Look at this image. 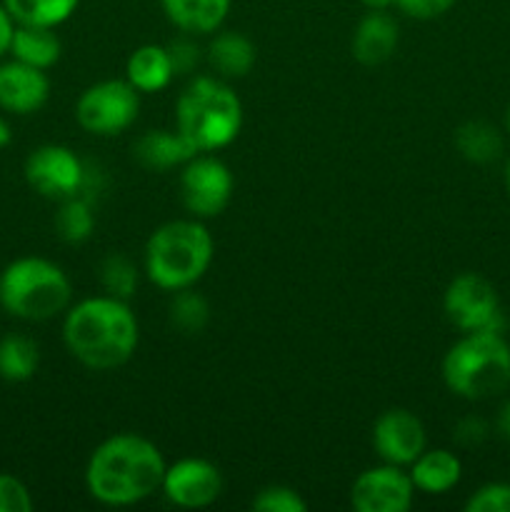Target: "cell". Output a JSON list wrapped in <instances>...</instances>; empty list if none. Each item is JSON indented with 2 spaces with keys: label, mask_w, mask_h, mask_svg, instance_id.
<instances>
[{
  "label": "cell",
  "mask_w": 510,
  "mask_h": 512,
  "mask_svg": "<svg viewBox=\"0 0 510 512\" xmlns=\"http://www.w3.org/2000/svg\"><path fill=\"white\" fill-rule=\"evenodd\" d=\"M165 468L163 453L153 440L138 433H118L90 453L85 488L100 505L128 508L158 493Z\"/></svg>",
  "instance_id": "1"
},
{
  "label": "cell",
  "mask_w": 510,
  "mask_h": 512,
  "mask_svg": "<svg viewBox=\"0 0 510 512\" xmlns=\"http://www.w3.org/2000/svg\"><path fill=\"white\" fill-rule=\"evenodd\" d=\"M138 318L128 300L95 295L70 305L63 318V343L80 365L90 370H115L138 348Z\"/></svg>",
  "instance_id": "2"
},
{
  "label": "cell",
  "mask_w": 510,
  "mask_h": 512,
  "mask_svg": "<svg viewBox=\"0 0 510 512\" xmlns=\"http://www.w3.org/2000/svg\"><path fill=\"white\" fill-rule=\"evenodd\" d=\"M243 103L218 75H198L175 103V130L195 153H215L238 138Z\"/></svg>",
  "instance_id": "3"
},
{
  "label": "cell",
  "mask_w": 510,
  "mask_h": 512,
  "mask_svg": "<svg viewBox=\"0 0 510 512\" xmlns=\"http://www.w3.org/2000/svg\"><path fill=\"white\" fill-rule=\"evenodd\" d=\"M213 255V235L203 220H170L155 228L145 243L143 270L155 288L178 293L193 288L208 273Z\"/></svg>",
  "instance_id": "4"
},
{
  "label": "cell",
  "mask_w": 510,
  "mask_h": 512,
  "mask_svg": "<svg viewBox=\"0 0 510 512\" xmlns=\"http://www.w3.org/2000/svg\"><path fill=\"white\" fill-rule=\"evenodd\" d=\"M73 305V285L58 263L38 255L13 260L0 273V308L13 318L43 323Z\"/></svg>",
  "instance_id": "5"
},
{
  "label": "cell",
  "mask_w": 510,
  "mask_h": 512,
  "mask_svg": "<svg viewBox=\"0 0 510 512\" xmlns=\"http://www.w3.org/2000/svg\"><path fill=\"white\" fill-rule=\"evenodd\" d=\"M443 383L458 398L485 400L510 385V345L498 330L463 333L445 353Z\"/></svg>",
  "instance_id": "6"
},
{
  "label": "cell",
  "mask_w": 510,
  "mask_h": 512,
  "mask_svg": "<svg viewBox=\"0 0 510 512\" xmlns=\"http://www.w3.org/2000/svg\"><path fill=\"white\" fill-rule=\"evenodd\" d=\"M140 113V93L128 80H100L80 93L75 120L90 135L110 138L135 123Z\"/></svg>",
  "instance_id": "7"
},
{
  "label": "cell",
  "mask_w": 510,
  "mask_h": 512,
  "mask_svg": "<svg viewBox=\"0 0 510 512\" xmlns=\"http://www.w3.org/2000/svg\"><path fill=\"white\" fill-rule=\"evenodd\" d=\"M235 180L223 160L198 153L180 168V200L193 218H218L233 198Z\"/></svg>",
  "instance_id": "8"
},
{
  "label": "cell",
  "mask_w": 510,
  "mask_h": 512,
  "mask_svg": "<svg viewBox=\"0 0 510 512\" xmlns=\"http://www.w3.org/2000/svg\"><path fill=\"white\" fill-rule=\"evenodd\" d=\"M445 318L463 333L475 330H498L503 325L500 318V300L493 283L478 273H463L450 280L443 295Z\"/></svg>",
  "instance_id": "9"
},
{
  "label": "cell",
  "mask_w": 510,
  "mask_h": 512,
  "mask_svg": "<svg viewBox=\"0 0 510 512\" xmlns=\"http://www.w3.org/2000/svg\"><path fill=\"white\" fill-rule=\"evenodd\" d=\"M25 180L38 195L50 200H68L80 195L85 163L65 145H40L25 160Z\"/></svg>",
  "instance_id": "10"
},
{
  "label": "cell",
  "mask_w": 510,
  "mask_h": 512,
  "mask_svg": "<svg viewBox=\"0 0 510 512\" xmlns=\"http://www.w3.org/2000/svg\"><path fill=\"white\" fill-rule=\"evenodd\" d=\"M160 493L175 508L200 510L213 505L223 493V475L210 460L183 458L165 468Z\"/></svg>",
  "instance_id": "11"
},
{
  "label": "cell",
  "mask_w": 510,
  "mask_h": 512,
  "mask_svg": "<svg viewBox=\"0 0 510 512\" xmlns=\"http://www.w3.org/2000/svg\"><path fill=\"white\" fill-rule=\"evenodd\" d=\"M415 498L410 473L400 465H375L360 473L350 488V503L358 512H405Z\"/></svg>",
  "instance_id": "12"
},
{
  "label": "cell",
  "mask_w": 510,
  "mask_h": 512,
  "mask_svg": "<svg viewBox=\"0 0 510 512\" xmlns=\"http://www.w3.org/2000/svg\"><path fill=\"white\" fill-rule=\"evenodd\" d=\"M373 448L383 463L410 468L425 450L423 420L405 408L385 410L373 425Z\"/></svg>",
  "instance_id": "13"
},
{
  "label": "cell",
  "mask_w": 510,
  "mask_h": 512,
  "mask_svg": "<svg viewBox=\"0 0 510 512\" xmlns=\"http://www.w3.org/2000/svg\"><path fill=\"white\" fill-rule=\"evenodd\" d=\"M50 80L45 70L20 60L0 63V108L13 115H33L48 103Z\"/></svg>",
  "instance_id": "14"
},
{
  "label": "cell",
  "mask_w": 510,
  "mask_h": 512,
  "mask_svg": "<svg viewBox=\"0 0 510 512\" xmlns=\"http://www.w3.org/2000/svg\"><path fill=\"white\" fill-rule=\"evenodd\" d=\"M398 40V20L388 10H368L360 18V23L355 25L350 50H353V58L360 65L375 68V65H383L385 60L393 58L395 48H398Z\"/></svg>",
  "instance_id": "15"
},
{
  "label": "cell",
  "mask_w": 510,
  "mask_h": 512,
  "mask_svg": "<svg viewBox=\"0 0 510 512\" xmlns=\"http://www.w3.org/2000/svg\"><path fill=\"white\" fill-rule=\"evenodd\" d=\"M195 153L188 145V140L178 133V130H148V133L140 135L133 145V158L138 160L143 168L158 170V173H165V170L183 168Z\"/></svg>",
  "instance_id": "16"
},
{
  "label": "cell",
  "mask_w": 510,
  "mask_h": 512,
  "mask_svg": "<svg viewBox=\"0 0 510 512\" xmlns=\"http://www.w3.org/2000/svg\"><path fill=\"white\" fill-rule=\"evenodd\" d=\"M165 18L185 35H210L223 28L230 0H160Z\"/></svg>",
  "instance_id": "17"
},
{
  "label": "cell",
  "mask_w": 510,
  "mask_h": 512,
  "mask_svg": "<svg viewBox=\"0 0 510 512\" xmlns=\"http://www.w3.org/2000/svg\"><path fill=\"white\" fill-rule=\"evenodd\" d=\"M410 480L415 490L428 495H443L460 483L463 475V463L455 453L445 448H425L418 458L410 463Z\"/></svg>",
  "instance_id": "18"
},
{
  "label": "cell",
  "mask_w": 510,
  "mask_h": 512,
  "mask_svg": "<svg viewBox=\"0 0 510 512\" xmlns=\"http://www.w3.org/2000/svg\"><path fill=\"white\" fill-rule=\"evenodd\" d=\"M258 50L248 35L238 30H218L208 45V63L223 80H238L253 70Z\"/></svg>",
  "instance_id": "19"
},
{
  "label": "cell",
  "mask_w": 510,
  "mask_h": 512,
  "mask_svg": "<svg viewBox=\"0 0 510 512\" xmlns=\"http://www.w3.org/2000/svg\"><path fill=\"white\" fill-rule=\"evenodd\" d=\"M175 78L173 63L165 45H140L125 63V80L138 93H160Z\"/></svg>",
  "instance_id": "20"
},
{
  "label": "cell",
  "mask_w": 510,
  "mask_h": 512,
  "mask_svg": "<svg viewBox=\"0 0 510 512\" xmlns=\"http://www.w3.org/2000/svg\"><path fill=\"white\" fill-rule=\"evenodd\" d=\"M60 38L55 35V28L45 25H15L13 43H10V55L15 60L33 68L48 70L60 60Z\"/></svg>",
  "instance_id": "21"
},
{
  "label": "cell",
  "mask_w": 510,
  "mask_h": 512,
  "mask_svg": "<svg viewBox=\"0 0 510 512\" xmlns=\"http://www.w3.org/2000/svg\"><path fill=\"white\" fill-rule=\"evenodd\" d=\"M40 348L33 338L23 333H10L0 338V378L8 383H25L38 373Z\"/></svg>",
  "instance_id": "22"
},
{
  "label": "cell",
  "mask_w": 510,
  "mask_h": 512,
  "mask_svg": "<svg viewBox=\"0 0 510 512\" xmlns=\"http://www.w3.org/2000/svg\"><path fill=\"white\" fill-rule=\"evenodd\" d=\"M455 148L470 163H493L503 153V138H500L498 128L483 120H470V123L460 125L455 133Z\"/></svg>",
  "instance_id": "23"
},
{
  "label": "cell",
  "mask_w": 510,
  "mask_h": 512,
  "mask_svg": "<svg viewBox=\"0 0 510 512\" xmlns=\"http://www.w3.org/2000/svg\"><path fill=\"white\" fill-rule=\"evenodd\" d=\"M3 5L15 23L58 28L78 10L80 0H3Z\"/></svg>",
  "instance_id": "24"
},
{
  "label": "cell",
  "mask_w": 510,
  "mask_h": 512,
  "mask_svg": "<svg viewBox=\"0 0 510 512\" xmlns=\"http://www.w3.org/2000/svg\"><path fill=\"white\" fill-rule=\"evenodd\" d=\"M95 228V213L93 203L80 195H73L68 200H60L58 215H55V230H58L60 240L70 245H80L93 235Z\"/></svg>",
  "instance_id": "25"
},
{
  "label": "cell",
  "mask_w": 510,
  "mask_h": 512,
  "mask_svg": "<svg viewBox=\"0 0 510 512\" xmlns=\"http://www.w3.org/2000/svg\"><path fill=\"white\" fill-rule=\"evenodd\" d=\"M170 323L178 328L183 335H198L203 333L205 325L210 323V305L208 300L193 288H185L173 293V303H170Z\"/></svg>",
  "instance_id": "26"
},
{
  "label": "cell",
  "mask_w": 510,
  "mask_h": 512,
  "mask_svg": "<svg viewBox=\"0 0 510 512\" xmlns=\"http://www.w3.org/2000/svg\"><path fill=\"white\" fill-rule=\"evenodd\" d=\"M100 285L105 295H113L118 300H130L138 290V268L123 253H110L100 263Z\"/></svg>",
  "instance_id": "27"
},
{
  "label": "cell",
  "mask_w": 510,
  "mask_h": 512,
  "mask_svg": "<svg viewBox=\"0 0 510 512\" xmlns=\"http://www.w3.org/2000/svg\"><path fill=\"white\" fill-rule=\"evenodd\" d=\"M253 510L258 512H305L308 503L303 495L288 485H268L253 498Z\"/></svg>",
  "instance_id": "28"
},
{
  "label": "cell",
  "mask_w": 510,
  "mask_h": 512,
  "mask_svg": "<svg viewBox=\"0 0 510 512\" xmlns=\"http://www.w3.org/2000/svg\"><path fill=\"white\" fill-rule=\"evenodd\" d=\"M468 512H510V483H488L465 503Z\"/></svg>",
  "instance_id": "29"
},
{
  "label": "cell",
  "mask_w": 510,
  "mask_h": 512,
  "mask_svg": "<svg viewBox=\"0 0 510 512\" xmlns=\"http://www.w3.org/2000/svg\"><path fill=\"white\" fill-rule=\"evenodd\" d=\"M33 495L28 485L10 473H0V512H30Z\"/></svg>",
  "instance_id": "30"
},
{
  "label": "cell",
  "mask_w": 510,
  "mask_h": 512,
  "mask_svg": "<svg viewBox=\"0 0 510 512\" xmlns=\"http://www.w3.org/2000/svg\"><path fill=\"white\" fill-rule=\"evenodd\" d=\"M165 48H168L175 75H190L200 65V58H203L198 43L190 38H178L170 45H165Z\"/></svg>",
  "instance_id": "31"
},
{
  "label": "cell",
  "mask_w": 510,
  "mask_h": 512,
  "mask_svg": "<svg viewBox=\"0 0 510 512\" xmlns=\"http://www.w3.org/2000/svg\"><path fill=\"white\" fill-rule=\"evenodd\" d=\"M458 0H395V8L415 20H433L448 13Z\"/></svg>",
  "instance_id": "32"
},
{
  "label": "cell",
  "mask_w": 510,
  "mask_h": 512,
  "mask_svg": "<svg viewBox=\"0 0 510 512\" xmlns=\"http://www.w3.org/2000/svg\"><path fill=\"white\" fill-rule=\"evenodd\" d=\"M453 438L455 443L463 445V448H475V445L485 443V438H488V423H485L483 418L470 415V418H463L455 425Z\"/></svg>",
  "instance_id": "33"
},
{
  "label": "cell",
  "mask_w": 510,
  "mask_h": 512,
  "mask_svg": "<svg viewBox=\"0 0 510 512\" xmlns=\"http://www.w3.org/2000/svg\"><path fill=\"white\" fill-rule=\"evenodd\" d=\"M15 18L8 13L3 3H0V58L5 53H10V43H13V33H15Z\"/></svg>",
  "instance_id": "34"
},
{
  "label": "cell",
  "mask_w": 510,
  "mask_h": 512,
  "mask_svg": "<svg viewBox=\"0 0 510 512\" xmlns=\"http://www.w3.org/2000/svg\"><path fill=\"white\" fill-rule=\"evenodd\" d=\"M498 433L503 435V438L510 440V400L503 405V408H500V413H498Z\"/></svg>",
  "instance_id": "35"
},
{
  "label": "cell",
  "mask_w": 510,
  "mask_h": 512,
  "mask_svg": "<svg viewBox=\"0 0 510 512\" xmlns=\"http://www.w3.org/2000/svg\"><path fill=\"white\" fill-rule=\"evenodd\" d=\"M10 140H13V130H10L8 120H5L3 115H0V150L8 148Z\"/></svg>",
  "instance_id": "36"
},
{
  "label": "cell",
  "mask_w": 510,
  "mask_h": 512,
  "mask_svg": "<svg viewBox=\"0 0 510 512\" xmlns=\"http://www.w3.org/2000/svg\"><path fill=\"white\" fill-rule=\"evenodd\" d=\"M365 10H390L395 5V0H360Z\"/></svg>",
  "instance_id": "37"
},
{
  "label": "cell",
  "mask_w": 510,
  "mask_h": 512,
  "mask_svg": "<svg viewBox=\"0 0 510 512\" xmlns=\"http://www.w3.org/2000/svg\"><path fill=\"white\" fill-rule=\"evenodd\" d=\"M505 188H508V195H510V158H508V165H505Z\"/></svg>",
  "instance_id": "38"
},
{
  "label": "cell",
  "mask_w": 510,
  "mask_h": 512,
  "mask_svg": "<svg viewBox=\"0 0 510 512\" xmlns=\"http://www.w3.org/2000/svg\"><path fill=\"white\" fill-rule=\"evenodd\" d=\"M505 128H508L510 133V105H508V113H505Z\"/></svg>",
  "instance_id": "39"
}]
</instances>
